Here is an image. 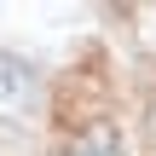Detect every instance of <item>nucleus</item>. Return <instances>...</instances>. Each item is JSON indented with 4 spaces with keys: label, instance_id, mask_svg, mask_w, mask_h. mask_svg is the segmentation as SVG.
Instances as JSON below:
<instances>
[{
    "label": "nucleus",
    "instance_id": "obj_1",
    "mask_svg": "<svg viewBox=\"0 0 156 156\" xmlns=\"http://www.w3.org/2000/svg\"><path fill=\"white\" fill-rule=\"evenodd\" d=\"M35 98H41V87H35V69H29L23 58L0 52V116H6V122H23V116L35 110Z\"/></svg>",
    "mask_w": 156,
    "mask_h": 156
},
{
    "label": "nucleus",
    "instance_id": "obj_2",
    "mask_svg": "<svg viewBox=\"0 0 156 156\" xmlns=\"http://www.w3.org/2000/svg\"><path fill=\"white\" fill-rule=\"evenodd\" d=\"M64 156H127V145H122V133H116V127H104V122H98V127L75 133Z\"/></svg>",
    "mask_w": 156,
    "mask_h": 156
}]
</instances>
